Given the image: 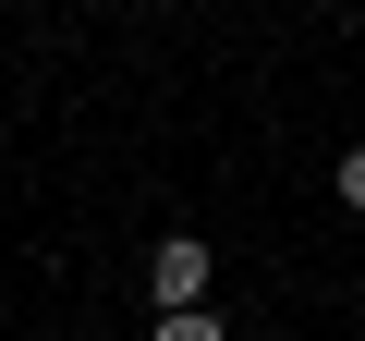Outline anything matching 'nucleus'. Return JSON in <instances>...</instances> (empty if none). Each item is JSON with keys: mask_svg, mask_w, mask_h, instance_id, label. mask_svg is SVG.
<instances>
[{"mask_svg": "<svg viewBox=\"0 0 365 341\" xmlns=\"http://www.w3.org/2000/svg\"><path fill=\"white\" fill-rule=\"evenodd\" d=\"M207 280H220V256H207L195 232H170V244L146 256V292H158V317H207Z\"/></svg>", "mask_w": 365, "mask_h": 341, "instance_id": "nucleus-1", "label": "nucleus"}, {"mask_svg": "<svg viewBox=\"0 0 365 341\" xmlns=\"http://www.w3.org/2000/svg\"><path fill=\"white\" fill-rule=\"evenodd\" d=\"M158 341H232L220 317H158Z\"/></svg>", "mask_w": 365, "mask_h": 341, "instance_id": "nucleus-2", "label": "nucleus"}, {"mask_svg": "<svg viewBox=\"0 0 365 341\" xmlns=\"http://www.w3.org/2000/svg\"><path fill=\"white\" fill-rule=\"evenodd\" d=\"M341 208H353V220H365V146H353V158H341Z\"/></svg>", "mask_w": 365, "mask_h": 341, "instance_id": "nucleus-3", "label": "nucleus"}]
</instances>
